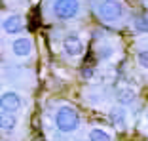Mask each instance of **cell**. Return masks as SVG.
<instances>
[{
    "label": "cell",
    "mask_w": 148,
    "mask_h": 141,
    "mask_svg": "<svg viewBox=\"0 0 148 141\" xmlns=\"http://www.w3.org/2000/svg\"><path fill=\"white\" fill-rule=\"evenodd\" d=\"M55 126H57V130L63 132V133H70V132H74V130H78V126H80L78 111L69 107V105L59 107L57 113H55Z\"/></svg>",
    "instance_id": "6da1fadb"
},
{
    "label": "cell",
    "mask_w": 148,
    "mask_h": 141,
    "mask_svg": "<svg viewBox=\"0 0 148 141\" xmlns=\"http://www.w3.org/2000/svg\"><path fill=\"white\" fill-rule=\"evenodd\" d=\"M97 13L105 23H116L123 17L125 10H123L122 2H118V0H101L97 6Z\"/></svg>",
    "instance_id": "7a4b0ae2"
},
{
    "label": "cell",
    "mask_w": 148,
    "mask_h": 141,
    "mask_svg": "<svg viewBox=\"0 0 148 141\" xmlns=\"http://www.w3.org/2000/svg\"><path fill=\"white\" fill-rule=\"evenodd\" d=\"M80 12L78 0H55L53 2V15L57 19H72Z\"/></svg>",
    "instance_id": "3957f363"
},
{
    "label": "cell",
    "mask_w": 148,
    "mask_h": 141,
    "mask_svg": "<svg viewBox=\"0 0 148 141\" xmlns=\"http://www.w3.org/2000/svg\"><path fill=\"white\" fill-rule=\"evenodd\" d=\"M0 107H2V113H15V111L21 109V97L15 92H4L2 93V99H0Z\"/></svg>",
    "instance_id": "277c9868"
},
{
    "label": "cell",
    "mask_w": 148,
    "mask_h": 141,
    "mask_svg": "<svg viewBox=\"0 0 148 141\" xmlns=\"http://www.w3.org/2000/svg\"><path fill=\"white\" fill-rule=\"evenodd\" d=\"M63 50L69 53L70 57H78L84 53V42L82 38H78L76 35H69L63 40Z\"/></svg>",
    "instance_id": "5b68a950"
},
{
    "label": "cell",
    "mask_w": 148,
    "mask_h": 141,
    "mask_svg": "<svg viewBox=\"0 0 148 141\" xmlns=\"http://www.w3.org/2000/svg\"><path fill=\"white\" fill-rule=\"evenodd\" d=\"M2 29H4L8 35H19V32L25 29V21H23L21 15L13 13V15H8L2 23Z\"/></svg>",
    "instance_id": "8992f818"
},
{
    "label": "cell",
    "mask_w": 148,
    "mask_h": 141,
    "mask_svg": "<svg viewBox=\"0 0 148 141\" xmlns=\"http://www.w3.org/2000/svg\"><path fill=\"white\" fill-rule=\"evenodd\" d=\"M12 52L13 55H17V57H27V55H31L32 53V42L31 38H15L12 42Z\"/></svg>",
    "instance_id": "52a82bcc"
},
{
    "label": "cell",
    "mask_w": 148,
    "mask_h": 141,
    "mask_svg": "<svg viewBox=\"0 0 148 141\" xmlns=\"http://www.w3.org/2000/svg\"><path fill=\"white\" fill-rule=\"evenodd\" d=\"M110 122H112L118 130H125V128H127L125 111H123L122 107H114V109L110 111Z\"/></svg>",
    "instance_id": "ba28073f"
},
{
    "label": "cell",
    "mask_w": 148,
    "mask_h": 141,
    "mask_svg": "<svg viewBox=\"0 0 148 141\" xmlns=\"http://www.w3.org/2000/svg\"><path fill=\"white\" fill-rule=\"evenodd\" d=\"M15 126H17V118L13 116V113H2V116H0V128H2V132L10 133L15 130Z\"/></svg>",
    "instance_id": "9c48e42d"
},
{
    "label": "cell",
    "mask_w": 148,
    "mask_h": 141,
    "mask_svg": "<svg viewBox=\"0 0 148 141\" xmlns=\"http://www.w3.org/2000/svg\"><path fill=\"white\" fill-rule=\"evenodd\" d=\"M135 92L133 90H129V88H122L120 92H118V103L120 105H123V107H127V105H131V103L135 101Z\"/></svg>",
    "instance_id": "30bf717a"
},
{
    "label": "cell",
    "mask_w": 148,
    "mask_h": 141,
    "mask_svg": "<svg viewBox=\"0 0 148 141\" xmlns=\"http://www.w3.org/2000/svg\"><path fill=\"white\" fill-rule=\"evenodd\" d=\"M89 141H112V137L103 128H93L91 132H89Z\"/></svg>",
    "instance_id": "8fae6325"
},
{
    "label": "cell",
    "mask_w": 148,
    "mask_h": 141,
    "mask_svg": "<svg viewBox=\"0 0 148 141\" xmlns=\"http://www.w3.org/2000/svg\"><path fill=\"white\" fill-rule=\"evenodd\" d=\"M133 25H135V31L148 32V15H137L135 21H133Z\"/></svg>",
    "instance_id": "7c38bea8"
},
{
    "label": "cell",
    "mask_w": 148,
    "mask_h": 141,
    "mask_svg": "<svg viewBox=\"0 0 148 141\" xmlns=\"http://www.w3.org/2000/svg\"><path fill=\"white\" fill-rule=\"evenodd\" d=\"M137 59H139V65L143 67V69H148V50H140Z\"/></svg>",
    "instance_id": "4fadbf2b"
},
{
    "label": "cell",
    "mask_w": 148,
    "mask_h": 141,
    "mask_svg": "<svg viewBox=\"0 0 148 141\" xmlns=\"http://www.w3.org/2000/svg\"><path fill=\"white\" fill-rule=\"evenodd\" d=\"M84 76H86V78H91V76H93V69H91V67H86V70H84Z\"/></svg>",
    "instance_id": "5bb4252c"
},
{
    "label": "cell",
    "mask_w": 148,
    "mask_h": 141,
    "mask_svg": "<svg viewBox=\"0 0 148 141\" xmlns=\"http://www.w3.org/2000/svg\"><path fill=\"white\" fill-rule=\"evenodd\" d=\"M36 141H42V139H36Z\"/></svg>",
    "instance_id": "9a60e30c"
}]
</instances>
